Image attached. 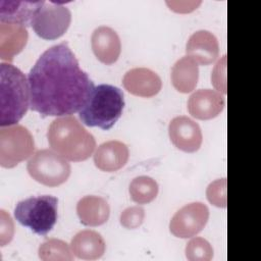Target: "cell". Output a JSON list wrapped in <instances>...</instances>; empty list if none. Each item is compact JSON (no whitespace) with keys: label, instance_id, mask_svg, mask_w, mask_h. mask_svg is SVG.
<instances>
[{"label":"cell","instance_id":"1","mask_svg":"<svg viewBox=\"0 0 261 261\" xmlns=\"http://www.w3.org/2000/svg\"><path fill=\"white\" fill-rule=\"evenodd\" d=\"M28 82L31 109L43 116L80 111L95 87L65 42L43 52L30 70Z\"/></svg>","mask_w":261,"mask_h":261},{"label":"cell","instance_id":"2","mask_svg":"<svg viewBox=\"0 0 261 261\" xmlns=\"http://www.w3.org/2000/svg\"><path fill=\"white\" fill-rule=\"evenodd\" d=\"M50 147L69 161L87 160L95 150L96 141L74 116L54 119L47 132Z\"/></svg>","mask_w":261,"mask_h":261},{"label":"cell","instance_id":"3","mask_svg":"<svg viewBox=\"0 0 261 261\" xmlns=\"http://www.w3.org/2000/svg\"><path fill=\"white\" fill-rule=\"evenodd\" d=\"M0 125L16 124L30 106V88L24 73L10 63L0 64Z\"/></svg>","mask_w":261,"mask_h":261},{"label":"cell","instance_id":"4","mask_svg":"<svg viewBox=\"0 0 261 261\" xmlns=\"http://www.w3.org/2000/svg\"><path fill=\"white\" fill-rule=\"evenodd\" d=\"M123 107L122 91L117 87L102 84L94 87L86 104L79 111V116L84 124L107 130L120 118Z\"/></svg>","mask_w":261,"mask_h":261},{"label":"cell","instance_id":"5","mask_svg":"<svg viewBox=\"0 0 261 261\" xmlns=\"http://www.w3.org/2000/svg\"><path fill=\"white\" fill-rule=\"evenodd\" d=\"M57 198L50 195L31 197L16 204L14 217L35 233L45 236L57 221Z\"/></svg>","mask_w":261,"mask_h":261},{"label":"cell","instance_id":"6","mask_svg":"<svg viewBox=\"0 0 261 261\" xmlns=\"http://www.w3.org/2000/svg\"><path fill=\"white\" fill-rule=\"evenodd\" d=\"M27 169L33 179L47 187L62 185L71 170L65 158L49 149L37 151L29 160Z\"/></svg>","mask_w":261,"mask_h":261},{"label":"cell","instance_id":"7","mask_svg":"<svg viewBox=\"0 0 261 261\" xmlns=\"http://www.w3.org/2000/svg\"><path fill=\"white\" fill-rule=\"evenodd\" d=\"M35 150L33 136L22 125L1 126L0 129V164L12 168L28 159Z\"/></svg>","mask_w":261,"mask_h":261},{"label":"cell","instance_id":"8","mask_svg":"<svg viewBox=\"0 0 261 261\" xmlns=\"http://www.w3.org/2000/svg\"><path fill=\"white\" fill-rule=\"evenodd\" d=\"M70 21L71 13L66 6L43 1L36 9L31 25L40 38L55 40L67 31Z\"/></svg>","mask_w":261,"mask_h":261},{"label":"cell","instance_id":"9","mask_svg":"<svg viewBox=\"0 0 261 261\" xmlns=\"http://www.w3.org/2000/svg\"><path fill=\"white\" fill-rule=\"evenodd\" d=\"M208 218L209 209L204 203H190L175 212L170 220L169 229L177 238H192L204 228Z\"/></svg>","mask_w":261,"mask_h":261},{"label":"cell","instance_id":"10","mask_svg":"<svg viewBox=\"0 0 261 261\" xmlns=\"http://www.w3.org/2000/svg\"><path fill=\"white\" fill-rule=\"evenodd\" d=\"M168 135L171 143L188 153L200 149L203 136L199 124L188 116H176L169 122Z\"/></svg>","mask_w":261,"mask_h":261},{"label":"cell","instance_id":"11","mask_svg":"<svg viewBox=\"0 0 261 261\" xmlns=\"http://www.w3.org/2000/svg\"><path fill=\"white\" fill-rule=\"evenodd\" d=\"M225 105L223 96L211 89H200L194 92L188 100L189 113L201 120L212 119L220 114Z\"/></svg>","mask_w":261,"mask_h":261},{"label":"cell","instance_id":"12","mask_svg":"<svg viewBox=\"0 0 261 261\" xmlns=\"http://www.w3.org/2000/svg\"><path fill=\"white\" fill-rule=\"evenodd\" d=\"M122 84L128 93L144 98L157 95L162 87V82L159 75L146 67L129 69L124 74Z\"/></svg>","mask_w":261,"mask_h":261},{"label":"cell","instance_id":"13","mask_svg":"<svg viewBox=\"0 0 261 261\" xmlns=\"http://www.w3.org/2000/svg\"><path fill=\"white\" fill-rule=\"evenodd\" d=\"M91 46L95 56L104 64H113L119 57L121 43L117 33L106 25L98 27L91 37Z\"/></svg>","mask_w":261,"mask_h":261},{"label":"cell","instance_id":"14","mask_svg":"<svg viewBox=\"0 0 261 261\" xmlns=\"http://www.w3.org/2000/svg\"><path fill=\"white\" fill-rule=\"evenodd\" d=\"M186 53L197 64H211L219 54L218 41L209 31H197L189 38L186 45Z\"/></svg>","mask_w":261,"mask_h":261},{"label":"cell","instance_id":"15","mask_svg":"<svg viewBox=\"0 0 261 261\" xmlns=\"http://www.w3.org/2000/svg\"><path fill=\"white\" fill-rule=\"evenodd\" d=\"M128 156V148L124 143L108 141L101 144L96 150L94 163L102 171L113 172L125 165Z\"/></svg>","mask_w":261,"mask_h":261},{"label":"cell","instance_id":"16","mask_svg":"<svg viewBox=\"0 0 261 261\" xmlns=\"http://www.w3.org/2000/svg\"><path fill=\"white\" fill-rule=\"evenodd\" d=\"M29 34L27 27L16 23L0 22V58L12 61L25 47Z\"/></svg>","mask_w":261,"mask_h":261},{"label":"cell","instance_id":"17","mask_svg":"<svg viewBox=\"0 0 261 261\" xmlns=\"http://www.w3.org/2000/svg\"><path fill=\"white\" fill-rule=\"evenodd\" d=\"M70 248L72 254L79 259L96 260L103 256L106 245L99 232L86 229L79 231L72 238Z\"/></svg>","mask_w":261,"mask_h":261},{"label":"cell","instance_id":"18","mask_svg":"<svg viewBox=\"0 0 261 261\" xmlns=\"http://www.w3.org/2000/svg\"><path fill=\"white\" fill-rule=\"evenodd\" d=\"M76 213L84 225L98 226L108 220L110 208L105 199L92 195L86 196L77 202Z\"/></svg>","mask_w":261,"mask_h":261},{"label":"cell","instance_id":"19","mask_svg":"<svg viewBox=\"0 0 261 261\" xmlns=\"http://www.w3.org/2000/svg\"><path fill=\"white\" fill-rule=\"evenodd\" d=\"M43 1H0V22L29 25Z\"/></svg>","mask_w":261,"mask_h":261},{"label":"cell","instance_id":"20","mask_svg":"<svg viewBox=\"0 0 261 261\" xmlns=\"http://www.w3.org/2000/svg\"><path fill=\"white\" fill-rule=\"evenodd\" d=\"M170 76L176 91L190 93L196 88L199 80L198 64L191 57L184 56L173 64Z\"/></svg>","mask_w":261,"mask_h":261},{"label":"cell","instance_id":"21","mask_svg":"<svg viewBox=\"0 0 261 261\" xmlns=\"http://www.w3.org/2000/svg\"><path fill=\"white\" fill-rule=\"evenodd\" d=\"M158 190L157 181L147 175L135 177L128 188L132 200L138 204H148L152 202L157 197Z\"/></svg>","mask_w":261,"mask_h":261},{"label":"cell","instance_id":"22","mask_svg":"<svg viewBox=\"0 0 261 261\" xmlns=\"http://www.w3.org/2000/svg\"><path fill=\"white\" fill-rule=\"evenodd\" d=\"M39 258L44 261H71L73 254L68 245L58 239H50L44 242L38 250Z\"/></svg>","mask_w":261,"mask_h":261},{"label":"cell","instance_id":"23","mask_svg":"<svg viewBox=\"0 0 261 261\" xmlns=\"http://www.w3.org/2000/svg\"><path fill=\"white\" fill-rule=\"evenodd\" d=\"M186 257L190 261H210L213 258V248L205 239L194 238L187 244Z\"/></svg>","mask_w":261,"mask_h":261},{"label":"cell","instance_id":"24","mask_svg":"<svg viewBox=\"0 0 261 261\" xmlns=\"http://www.w3.org/2000/svg\"><path fill=\"white\" fill-rule=\"evenodd\" d=\"M208 201L216 206L225 208L226 207V178H220L212 181L206 191Z\"/></svg>","mask_w":261,"mask_h":261},{"label":"cell","instance_id":"25","mask_svg":"<svg viewBox=\"0 0 261 261\" xmlns=\"http://www.w3.org/2000/svg\"><path fill=\"white\" fill-rule=\"evenodd\" d=\"M145 218V210L140 206H133L124 209L119 217L120 224L127 229L139 227Z\"/></svg>","mask_w":261,"mask_h":261},{"label":"cell","instance_id":"26","mask_svg":"<svg viewBox=\"0 0 261 261\" xmlns=\"http://www.w3.org/2000/svg\"><path fill=\"white\" fill-rule=\"evenodd\" d=\"M211 81L216 90L221 92L222 94L226 93V56H222V58L216 63L213 68L211 74Z\"/></svg>","mask_w":261,"mask_h":261},{"label":"cell","instance_id":"27","mask_svg":"<svg viewBox=\"0 0 261 261\" xmlns=\"http://www.w3.org/2000/svg\"><path fill=\"white\" fill-rule=\"evenodd\" d=\"M14 233V225L10 215L3 209L0 210V244L5 246L8 244Z\"/></svg>","mask_w":261,"mask_h":261}]
</instances>
